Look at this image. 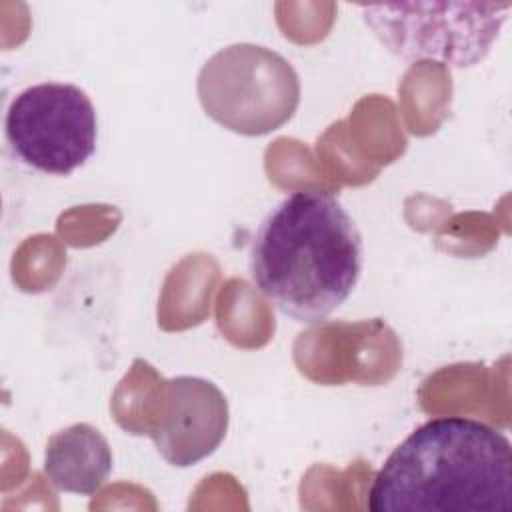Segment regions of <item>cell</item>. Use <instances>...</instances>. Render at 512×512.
Returning a JSON list of instances; mask_svg holds the SVG:
<instances>
[{
	"mask_svg": "<svg viewBox=\"0 0 512 512\" xmlns=\"http://www.w3.org/2000/svg\"><path fill=\"white\" fill-rule=\"evenodd\" d=\"M362 234L342 202L320 190L284 196L260 220L248 250L254 286L286 316L324 322L354 292Z\"/></svg>",
	"mask_w": 512,
	"mask_h": 512,
	"instance_id": "cell-1",
	"label": "cell"
},
{
	"mask_svg": "<svg viewBox=\"0 0 512 512\" xmlns=\"http://www.w3.org/2000/svg\"><path fill=\"white\" fill-rule=\"evenodd\" d=\"M370 512H508L512 444L468 416H436L412 430L368 488Z\"/></svg>",
	"mask_w": 512,
	"mask_h": 512,
	"instance_id": "cell-2",
	"label": "cell"
},
{
	"mask_svg": "<svg viewBox=\"0 0 512 512\" xmlns=\"http://www.w3.org/2000/svg\"><path fill=\"white\" fill-rule=\"evenodd\" d=\"M356 8L378 42L396 58L470 68L490 54L512 4L392 2Z\"/></svg>",
	"mask_w": 512,
	"mask_h": 512,
	"instance_id": "cell-3",
	"label": "cell"
},
{
	"mask_svg": "<svg viewBox=\"0 0 512 512\" xmlns=\"http://www.w3.org/2000/svg\"><path fill=\"white\" fill-rule=\"evenodd\" d=\"M204 112L230 132L262 136L282 128L300 104V78L278 52L258 44H230L198 72Z\"/></svg>",
	"mask_w": 512,
	"mask_h": 512,
	"instance_id": "cell-4",
	"label": "cell"
},
{
	"mask_svg": "<svg viewBox=\"0 0 512 512\" xmlns=\"http://www.w3.org/2000/svg\"><path fill=\"white\" fill-rule=\"evenodd\" d=\"M4 132L12 152L26 166L68 176L96 152L98 118L80 86L40 82L12 98Z\"/></svg>",
	"mask_w": 512,
	"mask_h": 512,
	"instance_id": "cell-5",
	"label": "cell"
},
{
	"mask_svg": "<svg viewBox=\"0 0 512 512\" xmlns=\"http://www.w3.org/2000/svg\"><path fill=\"white\" fill-rule=\"evenodd\" d=\"M160 394V416L142 432L158 454L176 468L194 466L214 454L230 422L224 392L200 376H174L162 382Z\"/></svg>",
	"mask_w": 512,
	"mask_h": 512,
	"instance_id": "cell-6",
	"label": "cell"
},
{
	"mask_svg": "<svg viewBox=\"0 0 512 512\" xmlns=\"http://www.w3.org/2000/svg\"><path fill=\"white\" fill-rule=\"evenodd\" d=\"M42 472L60 492L92 496L110 478L112 448L92 424H70L48 438Z\"/></svg>",
	"mask_w": 512,
	"mask_h": 512,
	"instance_id": "cell-7",
	"label": "cell"
}]
</instances>
